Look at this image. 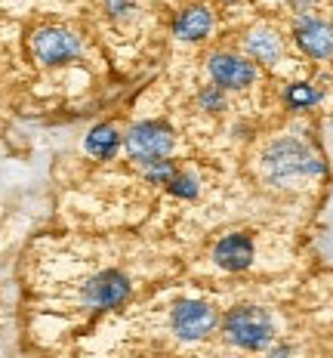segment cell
Here are the masks:
<instances>
[{
  "mask_svg": "<svg viewBox=\"0 0 333 358\" xmlns=\"http://www.w3.org/2000/svg\"><path fill=\"white\" fill-rule=\"evenodd\" d=\"M262 170L275 185H296L306 182L309 176H318L324 170V164L318 161V155L309 145H302L299 139H278L265 148L262 155Z\"/></svg>",
  "mask_w": 333,
  "mask_h": 358,
  "instance_id": "6da1fadb",
  "label": "cell"
},
{
  "mask_svg": "<svg viewBox=\"0 0 333 358\" xmlns=\"http://www.w3.org/2000/svg\"><path fill=\"white\" fill-rule=\"evenodd\" d=\"M222 331H225L228 343L241 349H265L275 337V324H272L269 312L256 309V306H241V309H232L222 322Z\"/></svg>",
  "mask_w": 333,
  "mask_h": 358,
  "instance_id": "7a4b0ae2",
  "label": "cell"
},
{
  "mask_svg": "<svg viewBox=\"0 0 333 358\" xmlns=\"http://www.w3.org/2000/svg\"><path fill=\"white\" fill-rule=\"evenodd\" d=\"M219 327V312L213 309L210 303H201V300H182L176 303L173 309V331L179 340H188V343H198V340H207L213 331Z\"/></svg>",
  "mask_w": 333,
  "mask_h": 358,
  "instance_id": "3957f363",
  "label": "cell"
},
{
  "mask_svg": "<svg viewBox=\"0 0 333 358\" xmlns=\"http://www.w3.org/2000/svg\"><path fill=\"white\" fill-rule=\"evenodd\" d=\"M31 53L37 56L40 65L53 69V65H65V62H71L74 56H80V41L68 28L47 25V28H37L31 34Z\"/></svg>",
  "mask_w": 333,
  "mask_h": 358,
  "instance_id": "277c9868",
  "label": "cell"
},
{
  "mask_svg": "<svg viewBox=\"0 0 333 358\" xmlns=\"http://www.w3.org/2000/svg\"><path fill=\"white\" fill-rule=\"evenodd\" d=\"M173 130L161 121H142L127 133V152L136 161H154L167 158L173 152Z\"/></svg>",
  "mask_w": 333,
  "mask_h": 358,
  "instance_id": "5b68a950",
  "label": "cell"
},
{
  "mask_svg": "<svg viewBox=\"0 0 333 358\" xmlns=\"http://www.w3.org/2000/svg\"><path fill=\"white\" fill-rule=\"evenodd\" d=\"M130 296V278L124 272H99L84 285V300L96 306V309H114V306L127 303Z\"/></svg>",
  "mask_w": 333,
  "mask_h": 358,
  "instance_id": "8992f818",
  "label": "cell"
},
{
  "mask_svg": "<svg viewBox=\"0 0 333 358\" xmlns=\"http://www.w3.org/2000/svg\"><path fill=\"white\" fill-rule=\"evenodd\" d=\"M210 78L222 90H241L256 80V69L250 62H244L241 56L216 53V56H210Z\"/></svg>",
  "mask_w": 333,
  "mask_h": 358,
  "instance_id": "52a82bcc",
  "label": "cell"
},
{
  "mask_svg": "<svg viewBox=\"0 0 333 358\" xmlns=\"http://www.w3.org/2000/svg\"><path fill=\"white\" fill-rule=\"evenodd\" d=\"M213 259H216V266L225 268V272H244V268L253 263V241L244 232L225 235L216 248H213Z\"/></svg>",
  "mask_w": 333,
  "mask_h": 358,
  "instance_id": "ba28073f",
  "label": "cell"
},
{
  "mask_svg": "<svg viewBox=\"0 0 333 358\" xmlns=\"http://www.w3.org/2000/svg\"><path fill=\"white\" fill-rule=\"evenodd\" d=\"M296 43L302 47V53L312 59H327L333 56V25L321 19H306L296 28Z\"/></svg>",
  "mask_w": 333,
  "mask_h": 358,
  "instance_id": "9c48e42d",
  "label": "cell"
},
{
  "mask_svg": "<svg viewBox=\"0 0 333 358\" xmlns=\"http://www.w3.org/2000/svg\"><path fill=\"white\" fill-rule=\"evenodd\" d=\"M213 25V16L207 6H188L179 19H176V37L179 41H204Z\"/></svg>",
  "mask_w": 333,
  "mask_h": 358,
  "instance_id": "30bf717a",
  "label": "cell"
},
{
  "mask_svg": "<svg viewBox=\"0 0 333 358\" xmlns=\"http://www.w3.org/2000/svg\"><path fill=\"white\" fill-rule=\"evenodd\" d=\"M117 148H121V133H117L111 124H96L90 130V136H87V152L99 161L114 158Z\"/></svg>",
  "mask_w": 333,
  "mask_h": 358,
  "instance_id": "8fae6325",
  "label": "cell"
},
{
  "mask_svg": "<svg viewBox=\"0 0 333 358\" xmlns=\"http://www.w3.org/2000/svg\"><path fill=\"white\" fill-rule=\"evenodd\" d=\"M247 50L259 59V62H275L281 56V41L269 31V28H256V31L247 37Z\"/></svg>",
  "mask_w": 333,
  "mask_h": 358,
  "instance_id": "7c38bea8",
  "label": "cell"
},
{
  "mask_svg": "<svg viewBox=\"0 0 333 358\" xmlns=\"http://www.w3.org/2000/svg\"><path fill=\"white\" fill-rule=\"evenodd\" d=\"M312 102H318V93L309 84H293L290 90H287V106L306 108V106H312Z\"/></svg>",
  "mask_w": 333,
  "mask_h": 358,
  "instance_id": "4fadbf2b",
  "label": "cell"
},
{
  "mask_svg": "<svg viewBox=\"0 0 333 358\" xmlns=\"http://www.w3.org/2000/svg\"><path fill=\"white\" fill-rule=\"evenodd\" d=\"M145 164V176L151 179V182H170L176 173H173V167H170V161L164 158H154V161H142Z\"/></svg>",
  "mask_w": 333,
  "mask_h": 358,
  "instance_id": "5bb4252c",
  "label": "cell"
},
{
  "mask_svg": "<svg viewBox=\"0 0 333 358\" xmlns=\"http://www.w3.org/2000/svg\"><path fill=\"white\" fill-rule=\"evenodd\" d=\"M167 185H170V192H173V195H179V198H195L198 195L195 176H173Z\"/></svg>",
  "mask_w": 333,
  "mask_h": 358,
  "instance_id": "9a60e30c",
  "label": "cell"
},
{
  "mask_svg": "<svg viewBox=\"0 0 333 358\" xmlns=\"http://www.w3.org/2000/svg\"><path fill=\"white\" fill-rule=\"evenodd\" d=\"M222 87H207L204 93H201V106L204 108H222V93H219Z\"/></svg>",
  "mask_w": 333,
  "mask_h": 358,
  "instance_id": "2e32d148",
  "label": "cell"
}]
</instances>
